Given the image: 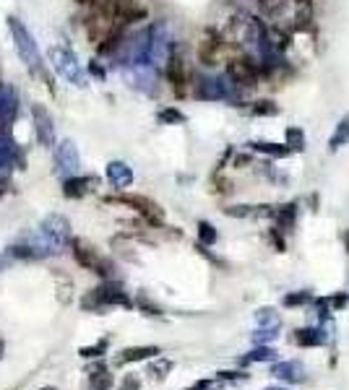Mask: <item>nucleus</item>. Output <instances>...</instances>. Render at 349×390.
<instances>
[{
	"label": "nucleus",
	"mask_w": 349,
	"mask_h": 390,
	"mask_svg": "<svg viewBox=\"0 0 349 390\" xmlns=\"http://www.w3.org/2000/svg\"><path fill=\"white\" fill-rule=\"evenodd\" d=\"M81 307L89 312H102L107 307H133V299L122 292L120 284H113L107 279L105 284H99L97 289H91L89 294L84 297Z\"/></svg>",
	"instance_id": "nucleus-1"
},
{
	"label": "nucleus",
	"mask_w": 349,
	"mask_h": 390,
	"mask_svg": "<svg viewBox=\"0 0 349 390\" xmlns=\"http://www.w3.org/2000/svg\"><path fill=\"white\" fill-rule=\"evenodd\" d=\"M71 250H74L76 263L81 265V268L94 271L97 276H102V279H113L115 265L110 263L107 258H102V255H99L97 250L89 245V242H84V239H71Z\"/></svg>",
	"instance_id": "nucleus-2"
},
{
	"label": "nucleus",
	"mask_w": 349,
	"mask_h": 390,
	"mask_svg": "<svg viewBox=\"0 0 349 390\" xmlns=\"http://www.w3.org/2000/svg\"><path fill=\"white\" fill-rule=\"evenodd\" d=\"M8 26H11V34H13V40H16L18 55L26 60V68H29L34 76H42L45 65H42V60H40V52H37V45H34L32 34L26 32V26L21 24L18 18H13V16L8 18Z\"/></svg>",
	"instance_id": "nucleus-3"
},
{
	"label": "nucleus",
	"mask_w": 349,
	"mask_h": 390,
	"mask_svg": "<svg viewBox=\"0 0 349 390\" xmlns=\"http://www.w3.org/2000/svg\"><path fill=\"white\" fill-rule=\"evenodd\" d=\"M107 203H122V206L133 208L136 214H141L147 219V224H154V226H162L164 224V211L159 208V203H154V200L147 198V195H130V193H125V195L107 198Z\"/></svg>",
	"instance_id": "nucleus-4"
},
{
	"label": "nucleus",
	"mask_w": 349,
	"mask_h": 390,
	"mask_svg": "<svg viewBox=\"0 0 349 390\" xmlns=\"http://www.w3.org/2000/svg\"><path fill=\"white\" fill-rule=\"evenodd\" d=\"M195 96L206 99V102H217V99H232L235 96V84L224 76H201L195 81Z\"/></svg>",
	"instance_id": "nucleus-5"
},
{
	"label": "nucleus",
	"mask_w": 349,
	"mask_h": 390,
	"mask_svg": "<svg viewBox=\"0 0 349 390\" xmlns=\"http://www.w3.org/2000/svg\"><path fill=\"white\" fill-rule=\"evenodd\" d=\"M261 73H263V68L258 63H253L251 57H235L229 63V79L240 84V86H256Z\"/></svg>",
	"instance_id": "nucleus-6"
},
{
	"label": "nucleus",
	"mask_w": 349,
	"mask_h": 390,
	"mask_svg": "<svg viewBox=\"0 0 349 390\" xmlns=\"http://www.w3.org/2000/svg\"><path fill=\"white\" fill-rule=\"evenodd\" d=\"M167 81H170L172 91L178 96H183L188 91L190 73H188V63L183 60V55H175V52H172V55L167 57Z\"/></svg>",
	"instance_id": "nucleus-7"
},
{
	"label": "nucleus",
	"mask_w": 349,
	"mask_h": 390,
	"mask_svg": "<svg viewBox=\"0 0 349 390\" xmlns=\"http://www.w3.org/2000/svg\"><path fill=\"white\" fill-rule=\"evenodd\" d=\"M55 167H57V175H63V177H74L76 172H79V151H76L74 141L57 144Z\"/></svg>",
	"instance_id": "nucleus-8"
},
{
	"label": "nucleus",
	"mask_w": 349,
	"mask_h": 390,
	"mask_svg": "<svg viewBox=\"0 0 349 390\" xmlns=\"http://www.w3.org/2000/svg\"><path fill=\"white\" fill-rule=\"evenodd\" d=\"M52 55L57 57V71L63 73L68 81H74L76 86H84V76H81V65H79V60H76V55L71 52V50H60L55 47L52 50Z\"/></svg>",
	"instance_id": "nucleus-9"
},
{
	"label": "nucleus",
	"mask_w": 349,
	"mask_h": 390,
	"mask_svg": "<svg viewBox=\"0 0 349 390\" xmlns=\"http://www.w3.org/2000/svg\"><path fill=\"white\" fill-rule=\"evenodd\" d=\"M292 341L302 349H318V346H326L331 341V331L328 328H297L292 335Z\"/></svg>",
	"instance_id": "nucleus-10"
},
{
	"label": "nucleus",
	"mask_w": 349,
	"mask_h": 390,
	"mask_svg": "<svg viewBox=\"0 0 349 390\" xmlns=\"http://www.w3.org/2000/svg\"><path fill=\"white\" fill-rule=\"evenodd\" d=\"M32 115H34V127H37V138H40L42 144H45V146L50 149V146L55 144V127H52L50 112L45 110L42 104H34Z\"/></svg>",
	"instance_id": "nucleus-11"
},
{
	"label": "nucleus",
	"mask_w": 349,
	"mask_h": 390,
	"mask_svg": "<svg viewBox=\"0 0 349 390\" xmlns=\"http://www.w3.org/2000/svg\"><path fill=\"white\" fill-rule=\"evenodd\" d=\"M162 354L159 346H128L122 349L118 357H115V367H122V365H133V362H147V359H154Z\"/></svg>",
	"instance_id": "nucleus-12"
},
{
	"label": "nucleus",
	"mask_w": 349,
	"mask_h": 390,
	"mask_svg": "<svg viewBox=\"0 0 349 390\" xmlns=\"http://www.w3.org/2000/svg\"><path fill=\"white\" fill-rule=\"evenodd\" d=\"M271 374L282 382H305L308 380V369H305L302 362H279V365H274Z\"/></svg>",
	"instance_id": "nucleus-13"
},
{
	"label": "nucleus",
	"mask_w": 349,
	"mask_h": 390,
	"mask_svg": "<svg viewBox=\"0 0 349 390\" xmlns=\"http://www.w3.org/2000/svg\"><path fill=\"white\" fill-rule=\"evenodd\" d=\"M219 50H222V37L217 32H209L201 40V45H198V60H201L203 65H214Z\"/></svg>",
	"instance_id": "nucleus-14"
},
{
	"label": "nucleus",
	"mask_w": 349,
	"mask_h": 390,
	"mask_svg": "<svg viewBox=\"0 0 349 390\" xmlns=\"http://www.w3.org/2000/svg\"><path fill=\"white\" fill-rule=\"evenodd\" d=\"M107 180H110L113 188L122 190V188H128V185L133 183V169H130L125 161H110V164H107Z\"/></svg>",
	"instance_id": "nucleus-15"
},
{
	"label": "nucleus",
	"mask_w": 349,
	"mask_h": 390,
	"mask_svg": "<svg viewBox=\"0 0 349 390\" xmlns=\"http://www.w3.org/2000/svg\"><path fill=\"white\" fill-rule=\"evenodd\" d=\"M94 177H65L63 180V195L65 198H84L91 190L89 185H94Z\"/></svg>",
	"instance_id": "nucleus-16"
},
{
	"label": "nucleus",
	"mask_w": 349,
	"mask_h": 390,
	"mask_svg": "<svg viewBox=\"0 0 349 390\" xmlns=\"http://www.w3.org/2000/svg\"><path fill=\"white\" fill-rule=\"evenodd\" d=\"M113 388V374L105 365L89 367V390H110Z\"/></svg>",
	"instance_id": "nucleus-17"
},
{
	"label": "nucleus",
	"mask_w": 349,
	"mask_h": 390,
	"mask_svg": "<svg viewBox=\"0 0 349 390\" xmlns=\"http://www.w3.org/2000/svg\"><path fill=\"white\" fill-rule=\"evenodd\" d=\"M271 216L276 219V229L290 231L294 226V219H297V206L294 203H287V206H279L271 211Z\"/></svg>",
	"instance_id": "nucleus-18"
},
{
	"label": "nucleus",
	"mask_w": 349,
	"mask_h": 390,
	"mask_svg": "<svg viewBox=\"0 0 349 390\" xmlns=\"http://www.w3.org/2000/svg\"><path fill=\"white\" fill-rule=\"evenodd\" d=\"M251 149L258 154H266V156H271V159H285V156L292 154L287 144H268V141H253Z\"/></svg>",
	"instance_id": "nucleus-19"
},
{
	"label": "nucleus",
	"mask_w": 349,
	"mask_h": 390,
	"mask_svg": "<svg viewBox=\"0 0 349 390\" xmlns=\"http://www.w3.org/2000/svg\"><path fill=\"white\" fill-rule=\"evenodd\" d=\"M276 359V351L271 346H256L253 351H248L245 357L237 359V365H253V362H274Z\"/></svg>",
	"instance_id": "nucleus-20"
},
{
	"label": "nucleus",
	"mask_w": 349,
	"mask_h": 390,
	"mask_svg": "<svg viewBox=\"0 0 349 390\" xmlns=\"http://www.w3.org/2000/svg\"><path fill=\"white\" fill-rule=\"evenodd\" d=\"M347 144H349V115H344V117L339 120L336 130H333L331 141H328V149H331V151H339L341 146Z\"/></svg>",
	"instance_id": "nucleus-21"
},
{
	"label": "nucleus",
	"mask_w": 349,
	"mask_h": 390,
	"mask_svg": "<svg viewBox=\"0 0 349 390\" xmlns=\"http://www.w3.org/2000/svg\"><path fill=\"white\" fill-rule=\"evenodd\" d=\"M279 331H282V326L256 328V331L251 333V338H253V343H256V346H266V343H271V341H276V338H279Z\"/></svg>",
	"instance_id": "nucleus-22"
},
{
	"label": "nucleus",
	"mask_w": 349,
	"mask_h": 390,
	"mask_svg": "<svg viewBox=\"0 0 349 390\" xmlns=\"http://www.w3.org/2000/svg\"><path fill=\"white\" fill-rule=\"evenodd\" d=\"M172 367H175V362L172 359H164V357H154V362L149 365V374L154 377V380H159L162 382L167 374L172 372Z\"/></svg>",
	"instance_id": "nucleus-23"
},
{
	"label": "nucleus",
	"mask_w": 349,
	"mask_h": 390,
	"mask_svg": "<svg viewBox=\"0 0 349 390\" xmlns=\"http://www.w3.org/2000/svg\"><path fill=\"white\" fill-rule=\"evenodd\" d=\"M256 323H258V328L282 326V318H279V312H276L274 307H261V310L256 312Z\"/></svg>",
	"instance_id": "nucleus-24"
},
{
	"label": "nucleus",
	"mask_w": 349,
	"mask_h": 390,
	"mask_svg": "<svg viewBox=\"0 0 349 390\" xmlns=\"http://www.w3.org/2000/svg\"><path fill=\"white\" fill-rule=\"evenodd\" d=\"M217 239H219V234H217V229H214L212 224L198 222V245L212 247V245H217Z\"/></svg>",
	"instance_id": "nucleus-25"
},
{
	"label": "nucleus",
	"mask_w": 349,
	"mask_h": 390,
	"mask_svg": "<svg viewBox=\"0 0 349 390\" xmlns=\"http://www.w3.org/2000/svg\"><path fill=\"white\" fill-rule=\"evenodd\" d=\"M287 146H290V151H302L305 149V136H302L300 127H290L287 130Z\"/></svg>",
	"instance_id": "nucleus-26"
},
{
	"label": "nucleus",
	"mask_w": 349,
	"mask_h": 390,
	"mask_svg": "<svg viewBox=\"0 0 349 390\" xmlns=\"http://www.w3.org/2000/svg\"><path fill=\"white\" fill-rule=\"evenodd\" d=\"M107 346H110V341H107V338H102V341H97L94 346H81V349H79V354H81L84 359H97V357H102V354H105Z\"/></svg>",
	"instance_id": "nucleus-27"
},
{
	"label": "nucleus",
	"mask_w": 349,
	"mask_h": 390,
	"mask_svg": "<svg viewBox=\"0 0 349 390\" xmlns=\"http://www.w3.org/2000/svg\"><path fill=\"white\" fill-rule=\"evenodd\" d=\"M313 302L310 292H292V294L285 297V307H302V304Z\"/></svg>",
	"instance_id": "nucleus-28"
},
{
	"label": "nucleus",
	"mask_w": 349,
	"mask_h": 390,
	"mask_svg": "<svg viewBox=\"0 0 349 390\" xmlns=\"http://www.w3.org/2000/svg\"><path fill=\"white\" fill-rule=\"evenodd\" d=\"M159 120L167 122V125H175V122H185V115L180 110H175V107H167V110L159 112Z\"/></svg>",
	"instance_id": "nucleus-29"
},
{
	"label": "nucleus",
	"mask_w": 349,
	"mask_h": 390,
	"mask_svg": "<svg viewBox=\"0 0 349 390\" xmlns=\"http://www.w3.org/2000/svg\"><path fill=\"white\" fill-rule=\"evenodd\" d=\"M251 115H276V104L263 99V102H256L251 107Z\"/></svg>",
	"instance_id": "nucleus-30"
},
{
	"label": "nucleus",
	"mask_w": 349,
	"mask_h": 390,
	"mask_svg": "<svg viewBox=\"0 0 349 390\" xmlns=\"http://www.w3.org/2000/svg\"><path fill=\"white\" fill-rule=\"evenodd\" d=\"M219 385H222L219 377H209V380L193 382V385H190V388H185V390H219Z\"/></svg>",
	"instance_id": "nucleus-31"
},
{
	"label": "nucleus",
	"mask_w": 349,
	"mask_h": 390,
	"mask_svg": "<svg viewBox=\"0 0 349 390\" xmlns=\"http://www.w3.org/2000/svg\"><path fill=\"white\" fill-rule=\"evenodd\" d=\"M118 390H141V377L138 374H125Z\"/></svg>",
	"instance_id": "nucleus-32"
},
{
	"label": "nucleus",
	"mask_w": 349,
	"mask_h": 390,
	"mask_svg": "<svg viewBox=\"0 0 349 390\" xmlns=\"http://www.w3.org/2000/svg\"><path fill=\"white\" fill-rule=\"evenodd\" d=\"M133 304H138V307H141V310L147 312V315H162V310H159L156 304L149 302L147 297H138V299H136V302H133Z\"/></svg>",
	"instance_id": "nucleus-33"
},
{
	"label": "nucleus",
	"mask_w": 349,
	"mask_h": 390,
	"mask_svg": "<svg viewBox=\"0 0 349 390\" xmlns=\"http://www.w3.org/2000/svg\"><path fill=\"white\" fill-rule=\"evenodd\" d=\"M328 304H331V312L344 310V307L349 304V294H336V297H331V299H328Z\"/></svg>",
	"instance_id": "nucleus-34"
},
{
	"label": "nucleus",
	"mask_w": 349,
	"mask_h": 390,
	"mask_svg": "<svg viewBox=\"0 0 349 390\" xmlns=\"http://www.w3.org/2000/svg\"><path fill=\"white\" fill-rule=\"evenodd\" d=\"M219 380H245V372H219Z\"/></svg>",
	"instance_id": "nucleus-35"
},
{
	"label": "nucleus",
	"mask_w": 349,
	"mask_h": 390,
	"mask_svg": "<svg viewBox=\"0 0 349 390\" xmlns=\"http://www.w3.org/2000/svg\"><path fill=\"white\" fill-rule=\"evenodd\" d=\"M8 188H11V180H8V177H0V198H3L6 193H8Z\"/></svg>",
	"instance_id": "nucleus-36"
},
{
	"label": "nucleus",
	"mask_w": 349,
	"mask_h": 390,
	"mask_svg": "<svg viewBox=\"0 0 349 390\" xmlns=\"http://www.w3.org/2000/svg\"><path fill=\"white\" fill-rule=\"evenodd\" d=\"M89 71H91V73H94V76H97V79H105V76H107V73H105V71H102V68H99V65H97V63H91V65H89Z\"/></svg>",
	"instance_id": "nucleus-37"
},
{
	"label": "nucleus",
	"mask_w": 349,
	"mask_h": 390,
	"mask_svg": "<svg viewBox=\"0 0 349 390\" xmlns=\"http://www.w3.org/2000/svg\"><path fill=\"white\" fill-rule=\"evenodd\" d=\"M341 239H344V247H347V253H349V229L341 234Z\"/></svg>",
	"instance_id": "nucleus-38"
},
{
	"label": "nucleus",
	"mask_w": 349,
	"mask_h": 390,
	"mask_svg": "<svg viewBox=\"0 0 349 390\" xmlns=\"http://www.w3.org/2000/svg\"><path fill=\"white\" fill-rule=\"evenodd\" d=\"M294 3H302V6H308L310 0H294Z\"/></svg>",
	"instance_id": "nucleus-39"
},
{
	"label": "nucleus",
	"mask_w": 349,
	"mask_h": 390,
	"mask_svg": "<svg viewBox=\"0 0 349 390\" xmlns=\"http://www.w3.org/2000/svg\"><path fill=\"white\" fill-rule=\"evenodd\" d=\"M266 390H287V388H279V385H274V388H266Z\"/></svg>",
	"instance_id": "nucleus-40"
},
{
	"label": "nucleus",
	"mask_w": 349,
	"mask_h": 390,
	"mask_svg": "<svg viewBox=\"0 0 349 390\" xmlns=\"http://www.w3.org/2000/svg\"><path fill=\"white\" fill-rule=\"evenodd\" d=\"M42 390H55V388H42Z\"/></svg>",
	"instance_id": "nucleus-41"
}]
</instances>
